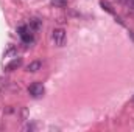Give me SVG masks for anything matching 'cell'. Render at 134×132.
I'll return each mask as SVG.
<instances>
[{
    "instance_id": "cell-1",
    "label": "cell",
    "mask_w": 134,
    "mask_h": 132,
    "mask_svg": "<svg viewBox=\"0 0 134 132\" xmlns=\"http://www.w3.org/2000/svg\"><path fill=\"white\" fill-rule=\"evenodd\" d=\"M66 40H67V34L64 28H55L52 31V42L53 45L56 47H64L66 45Z\"/></svg>"
},
{
    "instance_id": "cell-2",
    "label": "cell",
    "mask_w": 134,
    "mask_h": 132,
    "mask_svg": "<svg viewBox=\"0 0 134 132\" xmlns=\"http://www.w3.org/2000/svg\"><path fill=\"white\" fill-rule=\"evenodd\" d=\"M17 33L20 36V39L27 44V45H30V44H33L34 37H33V31H31V28L28 27V25H20L19 28H17Z\"/></svg>"
},
{
    "instance_id": "cell-3",
    "label": "cell",
    "mask_w": 134,
    "mask_h": 132,
    "mask_svg": "<svg viewBox=\"0 0 134 132\" xmlns=\"http://www.w3.org/2000/svg\"><path fill=\"white\" fill-rule=\"evenodd\" d=\"M28 93H30L31 98H41V97H44L45 89H44V86H42L41 82H33V84L28 87Z\"/></svg>"
},
{
    "instance_id": "cell-4",
    "label": "cell",
    "mask_w": 134,
    "mask_h": 132,
    "mask_svg": "<svg viewBox=\"0 0 134 132\" xmlns=\"http://www.w3.org/2000/svg\"><path fill=\"white\" fill-rule=\"evenodd\" d=\"M28 27L31 28V31H33V33H37V31L42 28V20H41V19H37V17H31V19H30V22H28Z\"/></svg>"
},
{
    "instance_id": "cell-5",
    "label": "cell",
    "mask_w": 134,
    "mask_h": 132,
    "mask_svg": "<svg viewBox=\"0 0 134 132\" xmlns=\"http://www.w3.org/2000/svg\"><path fill=\"white\" fill-rule=\"evenodd\" d=\"M20 65H22V58H14L9 64H6V65H5V71H13V70H17Z\"/></svg>"
},
{
    "instance_id": "cell-6",
    "label": "cell",
    "mask_w": 134,
    "mask_h": 132,
    "mask_svg": "<svg viewBox=\"0 0 134 132\" xmlns=\"http://www.w3.org/2000/svg\"><path fill=\"white\" fill-rule=\"evenodd\" d=\"M41 67H42V62H41V61H33V62H30V64L27 65V71L36 73L37 70H41Z\"/></svg>"
},
{
    "instance_id": "cell-7",
    "label": "cell",
    "mask_w": 134,
    "mask_h": 132,
    "mask_svg": "<svg viewBox=\"0 0 134 132\" xmlns=\"http://www.w3.org/2000/svg\"><path fill=\"white\" fill-rule=\"evenodd\" d=\"M50 5L55 8H66L69 5V0H50Z\"/></svg>"
},
{
    "instance_id": "cell-8",
    "label": "cell",
    "mask_w": 134,
    "mask_h": 132,
    "mask_svg": "<svg viewBox=\"0 0 134 132\" xmlns=\"http://www.w3.org/2000/svg\"><path fill=\"white\" fill-rule=\"evenodd\" d=\"M101 6H103V9H106L108 13H111V14H114V11L111 9V6H109V5H108L106 2H101Z\"/></svg>"
},
{
    "instance_id": "cell-9",
    "label": "cell",
    "mask_w": 134,
    "mask_h": 132,
    "mask_svg": "<svg viewBox=\"0 0 134 132\" xmlns=\"http://www.w3.org/2000/svg\"><path fill=\"white\" fill-rule=\"evenodd\" d=\"M128 3H130V6L134 9V0H128Z\"/></svg>"
},
{
    "instance_id": "cell-10",
    "label": "cell",
    "mask_w": 134,
    "mask_h": 132,
    "mask_svg": "<svg viewBox=\"0 0 134 132\" xmlns=\"http://www.w3.org/2000/svg\"><path fill=\"white\" fill-rule=\"evenodd\" d=\"M119 2H125V0H119Z\"/></svg>"
}]
</instances>
